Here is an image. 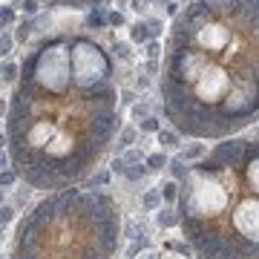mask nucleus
Listing matches in <instances>:
<instances>
[{
	"label": "nucleus",
	"instance_id": "obj_1",
	"mask_svg": "<svg viewBox=\"0 0 259 259\" xmlns=\"http://www.w3.org/2000/svg\"><path fill=\"white\" fill-rule=\"evenodd\" d=\"M69 64H72V81L81 87V92H101L112 87L110 84L112 64L92 40L75 37L69 43Z\"/></svg>",
	"mask_w": 259,
	"mask_h": 259
},
{
	"label": "nucleus",
	"instance_id": "obj_2",
	"mask_svg": "<svg viewBox=\"0 0 259 259\" xmlns=\"http://www.w3.org/2000/svg\"><path fill=\"white\" fill-rule=\"evenodd\" d=\"M130 40H132V43H147V40H150L147 23H132V26H130Z\"/></svg>",
	"mask_w": 259,
	"mask_h": 259
},
{
	"label": "nucleus",
	"instance_id": "obj_3",
	"mask_svg": "<svg viewBox=\"0 0 259 259\" xmlns=\"http://www.w3.org/2000/svg\"><path fill=\"white\" fill-rule=\"evenodd\" d=\"M156 222H159V227H176L179 222H182V219L176 216V210H159Z\"/></svg>",
	"mask_w": 259,
	"mask_h": 259
},
{
	"label": "nucleus",
	"instance_id": "obj_4",
	"mask_svg": "<svg viewBox=\"0 0 259 259\" xmlns=\"http://www.w3.org/2000/svg\"><path fill=\"white\" fill-rule=\"evenodd\" d=\"M150 173V167L147 164H130L127 170H124V176H127L130 182H138V179H144Z\"/></svg>",
	"mask_w": 259,
	"mask_h": 259
},
{
	"label": "nucleus",
	"instance_id": "obj_5",
	"mask_svg": "<svg viewBox=\"0 0 259 259\" xmlns=\"http://www.w3.org/2000/svg\"><path fill=\"white\" fill-rule=\"evenodd\" d=\"M87 26H90V29H104V26H107V15H104L101 9H92L90 18H87Z\"/></svg>",
	"mask_w": 259,
	"mask_h": 259
},
{
	"label": "nucleus",
	"instance_id": "obj_6",
	"mask_svg": "<svg viewBox=\"0 0 259 259\" xmlns=\"http://www.w3.org/2000/svg\"><path fill=\"white\" fill-rule=\"evenodd\" d=\"M156 135H159V144L162 147H179V135L173 130H159Z\"/></svg>",
	"mask_w": 259,
	"mask_h": 259
},
{
	"label": "nucleus",
	"instance_id": "obj_7",
	"mask_svg": "<svg viewBox=\"0 0 259 259\" xmlns=\"http://www.w3.org/2000/svg\"><path fill=\"white\" fill-rule=\"evenodd\" d=\"M18 72H20V69L12 64V61H3V64H0V81H15Z\"/></svg>",
	"mask_w": 259,
	"mask_h": 259
},
{
	"label": "nucleus",
	"instance_id": "obj_8",
	"mask_svg": "<svg viewBox=\"0 0 259 259\" xmlns=\"http://www.w3.org/2000/svg\"><path fill=\"white\" fill-rule=\"evenodd\" d=\"M144 164H147L150 170H162V167H167V156H164V153H150V156L144 159Z\"/></svg>",
	"mask_w": 259,
	"mask_h": 259
},
{
	"label": "nucleus",
	"instance_id": "obj_9",
	"mask_svg": "<svg viewBox=\"0 0 259 259\" xmlns=\"http://www.w3.org/2000/svg\"><path fill=\"white\" fill-rule=\"evenodd\" d=\"M159 193H162V199H167V202H176V199H179V185H176V182H167V185L159 187Z\"/></svg>",
	"mask_w": 259,
	"mask_h": 259
},
{
	"label": "nucleus",
	"instance_id": "obj_10",
	"mask_svg": "<svg viewBox=\"0 0 259 259\" xmlns=\"http://www.w3.org/2000/svg\"><path fill=\"white\" fill-rule=\"evenodd\" d=\"M204 156V144H190L185 153H182V162H190V159H202Z\"/></svg>",
	"mask_w": 259,
	"mask_h": 259
},
{
	"label": "nucleus",
	"instance_id": "obj_11",
	"mask_svg": "<svg viewBox=\"0 0 259 259\" xmlns=\"http://www.w3.org/2000/svg\"><path fill=\"white\" fill-rule=\"evenodd\" d=\"M112 52H115V58H118V61H130V58H132V52H130V43H124V40H115Z\"/></svg>",
	"mask_w": 259,
	"mask_h": 259
},
{
	"label": "nucleus",
	"instance_id": "obj_12",
	"mask_svg": "<svg viewBox=\"0 0 259 259\" xmlns=\"http://www.w3.org/2000/svg\"><path fill=\"white\" fill-rule=\"evenodd\" d=\"M159 204H162V193H159V190H147V193H144V207H147V210H156Z\"/></svg>",
	"mask_w": 259,
	"mask_h": 259
},
{
	"label": "nucleus",
	"instance_id": "obj_13",
	"mask_svg": "<svg viewBox=\"0 0 259 259\" xmlns=\"http://www.w3.org/2000/svg\"><path fill=\"white\" fill-rule=\"evenodd\" d=\"M12 46H15V37L12 35H0V58H6V55H12Z\"/></svg>",
	"mask_w": 259,
	"mask_h": 259
},
{
	"label": "nucleus",
	"instance_id": "obj_14",
	"mask_svg": "<svg viewBox=\"0 0 259 259\" xmlns=\"http://www.w3.org/2000/svg\"><path fill=\"white\" fill-rule=\"evenodd\" d=\"M121 159H124V164L130 167V164H144V159H147V156H144L141 150H130V153H124Z\"/></svg>",
	"mask_w": 259,
	"mask_h": 259
},
{
	"label": "nucleus",
	"instance_id": "obj_15",
	"mask_svg": "<svg viewBox=\"0 0 259 259\" xmlns=\"http://www.w3.org/2000/svg\"><path fill=\"white\" fill-rule=\"evenodd\" d=\"M29 35H32V23H29V20H23V23L15 29V40H20V43H23V40H29Z\"/></svg>",
	"mask_w": 259,
	"mask_h": 259
},
{
	"label": "nucleus",
	"instance_id": "obj_16",
	"mask_svg": "<svg viewBox=\"0 0 259 259\" xmlns=\"http://www.w3.org/2000/svg\"><path fill=\"white\" fill-rule=\"evenodd\" d=\"M15 23V9L12 6H0V26H12Z\"/></svg>",
	"mask_w": 259,
	"mask_h": 259
},
{
	"label": "nucleus",
	"instance_id": "obj_17",
	"mask_svg": "<svg viewBox=\"0 0 259 259\" xmlns=\"http://www.w3.org/2000/svg\"><path fill=\"white\" fill-rule=\"evenodd\" d=\"M167 164H170V170H173L176 179H185V176H187V167H185L182 159H173V162H167Z\"/></svg>",
	"mask_w": 259,
	"mask_h": 259
},
{
	"label": "nucleus",
	"instance_id": "obj_18",
	"mask_svg": "<svg viewBox=\"0 0 259 259\" xmlns=\"http://www.w3.org/2000/svg\"><path fill=\"white\" fill-rule=\"evenodd\" d=\"M141 130H144V132H159V130H162V121H159L156 115H150V118L141 121Z\"/></svg>",
	"mask_w": 259,
	"mask_h": 259
},
{
	"label": "nucleus",
	"instance_id": "obj_19",
	"mask_svg": "<svg viewBox=\"0 0 259 259\" xmlns=\"http://www.w3.org/2000/svg\"><path fill=\"white\" fill-rule=\"evenodd\" d=\"M132 118H135V121L141 124L144 118H150V110H147L144 104H132Z\"/></svg>",
	"mask_w": 259,
	"mask_h": 259
},
{
	"label": "nucleus",
	"instance_id": "obj_20",
	"mask_svg": "<svg viewBox=\"0 0 259 259\" xmlns=\"http://www.w3.org/2000/svg\"><path fill=\"white\" fill-rule=\"evenodd\" d=\"M20 9H23V15H37L40 12V0H23Z\"/></svg>",
	"mask_w": 259,
	"mask_h": 259
},
{
	"label": "nucleus",
	"instance_id": "obj_21",
	"mask_svg": "<svg viewBox=\"0 0 259 259\" xmlns=\"http://www.w3.org/2000/svg\"><path fill=\"white\" fill-rule=\"evenodd\" d=\"M124 23H127V18L121 12H110L107 15V26H124Z\"/></svg>",
	"mask_w": 259,
	"mask_h": 259
},
{
	"label": "nucleus",
	"instance_id": "obj_22",
	"mask_svg": "<svg viewBox=\"0 0 259 259\" xmlns=\"http://www.w3.org/2000/svg\"><path fill=\"white\" fill-rule=\"evenodd\" d=\"M15 179H18V173H15V170H0V187L15 185Z\"/></svg>",
	"mask_w": 259,
	"mask_h": 259
},
{
	"label": "nucleus",
	"instance_id": "obj_23",
	"mask_svg": "<svg viewBox=\"0 0 259 259\" xmlns=\"http://www.w3.org/2000/svg\"><path fill=\"white\" fill-rule=\"evenodd\" d=\"M12 219H15V210H12L9 204H0V227H3V225H9Z\"/></svg>",
	"mask_w": 259,
	"mask_h": 259
},
{
	"label": "nucleus",
	"instance_id": "obj_24",
	"mask_svg": "<svg viewBox=\"0 0 259 259\" xmlns=\"http://www.w3.org/2000/svg\"><path fill=\"white\" fill-rule=\"evenodd\" d=\"M141 236H144V230H141V225L130 222V225H127V239H132V242H138Z\"/></svg>",
	"mask_w": 259,
	"mask_h": 259
},
{
	"label": "nucleus",
	"instance_id": "obj_25",
	"mask_svg": "<svg viewBox=\"0 0 259 259\" xmlns=\"http://www.w3.org/2000/svg\"><path fill=\"white\" fill-rule=\"evenodd\" d=\"M144 23H147V32H150V37H153V40H156V37H159V35H162V20H144Z\"/></svg>",
	"mask_w": 259,
	"mask_h": 259
},
{
	"label": "nucleus",
	"instance_id": "obj_26",
	"mask_svg": "<svg viewBox=\"0 0 259 259\" xmlns=\"http://www.w3.org/2000/svg\"><path fill=\"white\" fill-rule=\"evenodd\" d=\"M132 141H135V130H124V132H121V138H118V147L124 150V147H130Z\"/></svg>",
	"mask_w": 259,
	"mask_h": 259
},
{
	"label": "nucleus",
	"instance_id": "obj_27",
	"mask_svg": "<svg viewBox=\"0 0 259 259\" xmlns=\"http://www.w3.org/2000/svg\"><path fill=\"white\" fill-rule=\"evenodd\" d=\"M147 55H150V61H156V58L162 55V43H159V40H150V43H147Z\"/></svg>",
	"mask_w": 259,
	"mask_h": 259
},
{
	"label": "nucleus",
	"instance_id": "obj_28",
	"mask_svg": "<svg viewBox=\"0 0 259 259\" xmlns=\"http://www.w3.org/2000/svg\"><path fill=\"white\" fill-rule=\"evenodd\" d=\"M112 170H115V173H121V176H124V170H127V164H124V159H121V156H118V159H115V162H112Z\"/></svg>",
	"mask_w": 259,
	"mask_h": 259
},
{
	"label": "nucleus",
	"instance_id": "obj_29",
	"mask_svg": "<svg viewBox=\"0 0 259 259\" xmlns=\"http://www.w3.org/2000/svg\"><path fill=\"white\" fill-rule=\"evenodd\" d=\"M121 101H124V104H135V92H132V90H124V92H121Z\"/></svg>",
	"mask_w": 259,
	"mask_h": 259
},
{
	"label": "nucleus",
	"instance_id": "obj_30",
	"mask_svg": "<svg viewBox=\"0 0 259 259\" xmlns=\"http://www.w3.org/2000/svg\"><path fill=\"white\" fill-rule=\"evenodd\" d=\"M107 182H110V173H98L92 179V185H107Z\"/></svg>",
	"mask_w": 259,
	"mask_h": 259
},
{
	"label": "nucleus",
	"instance_id": "obj_31",
	"mask_svg": "<svg viewBox=\"0 0 259 259\" xmlns=\"http://www.w3.org/2000/svg\"><path fill=\"white\" fill-rule=\"evenodd\" d=\"M167 15H173V18L179 15V3H176V0H170V3H167Z\"/></svg>",
	"mask_w": 259,
	"mask_h": 259
},
{
	"label": "nucleus",
	"instance_id": "obj_32",
	"mask_svg": "<svg viewBox=\"0 0 259 259\" xmlns=\"http://www.w3.org/2000/svg\"><path fill=\"white\" fill-rule=\"evenodd\" d=\"M6 167H9V156L0 150V170H6Z\"/></svg>",
	"mask_w": 259,
	"mask_h": 259
},
{
	"label": "nucleus",
	"instance_id": "obj_33",
	"mask_svg": "<svg viewBox=\"0 0 259 259\" xmlns=\"http://www.w3.org/2000/svg\"><path fill=\"white\" fill-rule=\"evenodd\" d=\"M9 112V104H6V98H0V115H6Z\"/></svg>",
	"mask_w": 259,
	"mask_h": 259
},
{
	"label": "nucleus",
	"instance_id": "obj_34",
	"mask_svg": "<svg viewBox=\"0 0 259 259\" xmlns=\"http://www.w3.org/2000/svg\"><path fill=\"white\" fill-rule=\"evenodd\" d=\"M147 72H150V75H153V72H159V64H156V61H150V64H147Z\"/></svg>",
	"mask_w": 259,
	"mask_h": 259
},
{
	"label": "nucleus",
	"instance_id": "obj_35",
	"mask_svg": "<svg viewBox=\"0 0 259 259\" xmlns=\"http://www.w3.org/2000/svg\"><path fill=\"white\" fill-rule=\"evenodd\" d=\"M147 6V0H132V9H144Z\"/></svg>",
	"mask_w": 259,
	"mask_h": 259
},
{
	"label": "nucleus",
	"instance_id": "obj_36",
	"mask_svg": "<svg viewBox=\"0 0 259 259\" xmlns=\"http://www.w3.org/2000/svg\"><path fill=\"white\" fill-rule=\"evenodd\" d=\"M3 147H6V135L0 132V150H3Z\"/></svg>",
	"mask_w": 259,
	"mask_h": 259
},
{
	"label": "nucleus",
	"instance_id": "obj_37",
	"mask_svg": "<svg viewBox=\"0 0 259 259\" xmlns=\"http://www.w3.org/2000/svg\"><path fill=\"white\" fill-rule=\"evenodd\" d=\"M147 3H164V6H167V3H170V0H147Z\"/></svg>",
	"mask_w": 259,
	"mask_h": 259
},
{
	"label": "nucleus",
	"instance_id": "obj_38",
	"mask_svg": "<svg viewBox=\"0 0 259 259\" xmlns=\"http://www.w3.org/2000/svg\"><path fill=\"white\" fill-rule=\"evenodd\" d=\"M0 199H3V190H0Z\"/></svg>",
	"mask_w": 259,
	"mask_h": 259
}]
</instances>
